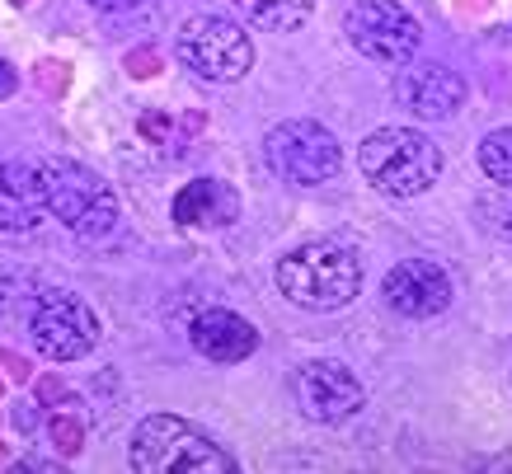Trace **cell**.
Listing matches in <instances>:
<instances>
[{
	"label": "cell",
	"mask_w": 512,
	"mask_h": 474,
	"mask_svg": "<svg viewBox=\"0 0 512 474\" xmlns=\"http://www.w3.org/2000/svg\"><path fill=\"white\" fill-rule=\"evenodd\" d=\"M367 184L386 198H419L442 179V146L419 127H376L357 146Z\"/></svg>",
	"instance_id": "1"
},
{
	"label": "cell",
	"mask_w": 512,
	"mask_h": 474,
	"mask_svg": "<svg viewBox=\"0 0 512 474\" xmlns=\"http://www.w3.org/2000/svg\"><path fill=\"white\" fill-rule=\"evenodd\" d=\"M362 287V263L348 245L334 240H311L278 259V291L301 310H343Z\"/></svg>",
	"instance_id": "2"
},
{
	"label": "cell",
	"mask_w": 512,
	"mask_h": 474,
	"mask_svg": "<svg viewBox=\"0 0 512 474\" xmlns=\"http://www.w3.org/2000/svg\"><path fill=\"white\" fill-rule=\"evenodd\" d=\"M132 470L137 474H231L235 460L212 437L184 418L156 413L132 432Z\"/></svg>",
	"instance_id": "3"
},
{
	"label": "cell",
	"mask_w": 512,
	"mask_h": 474,
	"mask_svg": "<svg viewBox=\"0 0 512 474\" xmlns=\"http://www.w3.org/2000/svg\"><path fill=\"white\" fill-rule=\"evenodd\" d=\"M47 184V212L57 216L71 235L80 240H109L118 230V198L113 188L80 160H47L43 165Z\"/></svg>",
	"instance_id": "4"
},
{
	"label": "cell",
	"mask_w": 512,
	"mask_h": 474,
	"mask_svg": "<svg viewBox=\"0 0 512 474\" xmlns=\"http://www.w3.org/2000/svg\"><path fill=\"white\" fill-rule=\"evenodd\" d=\"M174 52H179V62H184L193 76L212 80V85L245 80L249 66H254V43H249V33L226 15L184 19V29L174 38Z\"/></svg>",
	"instance_id": "5"
},
{
	"label": "cell",
	"mask_w": 512,
	"mask_h": 474,
	"mask_svg": "<svg viewBox=\"0 0 512 474\" xmlns=\"http://www.w3.org/2000/svg\"><path fill=\"white\" fill-rule=\"evenodd\" d=\"M264 160L287 184L315 188V184H329V179L339 174L343 151L329 127L311 123V118H287V123H278L264 137Z\"/></svg>",
	"instance_id": "6"
},
{
	"label": "cell",
	"mask_w": 512,
	"mask_h": 474,
	"mask_svg": "<svg viewBox=\"0 0 512 474\" xmlns=\"http://www.w3.org/2000/svg\"><path fill=\"white\" fill-rule=\"evenodd\" d=\"M29 338L33 348L52 362H76L99 343V320L94 310L71 296V291H38L29 306Z\"/></svg>",
	"instance_id": "7"
},
{
	"label": "cell",
	"mask_w": 512,
	"mask_h": 474,
	"mask_svg": "<svg viewBox=\"0 0 512 474\" xmlns=\"http://www.w3.org/2000/svg\"><path fill=\"white\" fill-rule=\"evenodd\" d=\"M343 33H348V43L362 57H372L381 66L414 62V52L423 43L419 19L409 15L404 5H395V0H357L348 19H343Z\"/></svg>",
	"instance_id": "8"
},
{
	"label": "cell",
	"mask_w": 512,
	"mask_h": 474,
	"mask_svg": "<svg viewBox=\"0 0 512 474\" xmlns=\"http://www.w3.org/2000/svg\"><path fill=\"white\" fill-rule=\"evenodd\" d=\"M292 395H296V409L306 413L311 423H343L367 399L357 376L348 367H339V362H306V367H296Z\"/></svg>",
	"instance_id": "9"
},
{
	"label": "cell",
	"mask_w": 512,
	"mask_h": 474,
	"mask_svg": "<svg viewBox=\"0 0 512 474\" xmlns=\"http://www.w3.org/2000/svg\"><path fill=\"white\" fill-rule=\"evenodd\" d=\"M381 296L404 320H433V315H442L451 306V277L447 268H437L428 259H404L386 273Z\"/></svg>",
	"instance_id": "10"
},
{
	"label": "cell",
	"mask_w": 512,
	"mask_h": 474,
	"mask_svg": "<svg viewBox=\"0 0 512 474\" xmlns=\"http://www.w3.org/2000/svg\"><path fill=\"white\" fill-rule=\"evenodd\" d=\"M395 99L423 123H442L466 104V80L442 62H404L395 76Z\"/></svg>",
	"instance_id": "11"
},
{
	"label": "cell",
	"mask_w": 512,
	"mask_h": 474,
	"mask_svg": "<svg viewBox=\"0 0 512 474\" xmlns=\"http://www.w3.org/2000/svg\"><path fill=\"white\" fill-rule=\"evenodd\" d=\"M47 212V184L43 165H19V160H0V230L5 235H29L43 226Z\"/></svg>",
	"instance_id": "12"
},
{
	"label": "cell",
	"mask_w": 512,
	"mask_h": 474,
	"mask_svg": "<svg viewBox=\"0 0 512 474\" xmlns=\"http://www.w3.org/2000/svg\"><path fill=\"white\" fill-rule=\"evenodd\" d=\"M188 338H193V348L207 357V362H245L249 352L259 348V329L245 320V315H235V310H202L198 320L188 324Z\"/></svg>",
	"instance_id": "13"
},
{
	"label": "cell",
	"mask_w": 512,
	"mask_h": 474,
	"mask_svg": "<svg viewBox=\"0 0 512 474\" xmlns=\"http://www.w3.org/2000/svg\"><path fill=\"white\" fill-rule=\"evenodd\" d=\"M235 216H240V198L221 179H193L174 198V221L188 230H221V226H231Z\"/></svg>",
	"instance_id": "14"
},
{
	"label": "cell",
	"mask_w": 512,
	"mask_h": 474,
	"mask_svg": "<svg viewBox=\"0 0 512 474\" xmlns=\"http://www.w3.org/2000/svg\"><path fill=\"white\" fill-rule=\"evenodd\" d=\"M231 5L254 24V29H264V33L301 29L315 10V0H231Z\"/></svg>",
	"instance_id": "15"
},
{
	"label": "cell",
	"mask_w": 512,
	"mask_h": 474,
	"mask_svg": "<svg viewBox=\"0 0 512 474\" xmlns=\"http://www.w3.org/2000/svg\"><path fill=\"white\" fill-rule=\"evenodd\" d=\"M480 169L498 188H512V127H498L480 141Z\"/></svg>",
	"instance_id": "16"
},
{
	"label": "cell",
	"mask_w": 512,
	"mask_h": 474,
	"mask_svg": "<svg viewBox=\"0 0 512 474\" xmlns=\"http://www.w3.org/2000/svg\"><path fill=\"white\" fill-rule=\"evenodd\" d=\"M94 10H109V15H118V10H132L137 0H90Z\"/></svg>",
	"instance_id": "17"
},
{
	"label": "cell",
	"mask_w": 512,
	"mask_h": 474,
	"mask_svg": "<svg viewBox=\"0 0 512 474\" xmlns=\"http://www.w3.org/2000/svg\"><path fill=\"white\" fill-rule=\"evenodd\" d=\"M10 90H15V76H10V66L0 62V94H10Z\"/></svg>",
	"instance_id": "18"
}]
</instances>
